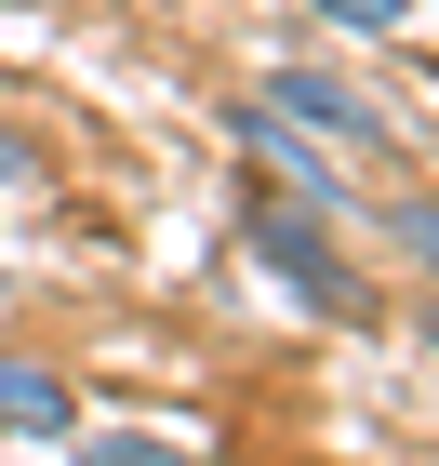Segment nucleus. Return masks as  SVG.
<instances>
[{
    "instance_id": "obj_3",
    "label": "nucleus",
    "mask_w": 439,
    "mask_h": 466,
    "mask_svg": "<svg viewBox=\"0 0 439 466\" xmlns=\"http://www.w3.org/2000/svg\"><path fill=\"white\" fill-rule=\"evenodd\" d=\"M67 427H80L67 373H54V360H14V347H0V440H67Z\"/></svg>"
},
{
    "instance_id": "obj_1",
    "label": "nucleus",
    "mask_w": 439,
    "mask_h": 466,
    "mask_svg": "<svg viewBox=\"0 0 439 466\" xmlns=\"http://www.w3.org/2000/svg\"><path fill=\"white\" fill-rule=\"evenodd\" d=\"M266 120H280V134H333V147H386V120L360 107V94H346V80L333 67H266V94H254Z\"/></svg>"
},
{
    "instance_id": "obj_7",
    "label": "nucleus",
    "mask_w": 439,
    "mask_h": 466,
    "mask_svg": "<svg viewBox=\"0 0 439 466\" xmlns=\"http://www.w3.org/2000/svg\"><path fill=\"white\" fill-rule=\"evenodd\" d=\"M426 360H439V307H426Z\"/></svg>"
},
{
    "instance_id": "obj_2",
    "label": "nucleus",
    "mask_w": 439,
    "mask_h": 466,
    "mask_svg": "<svg viewBox=\"0 0 439 466\" xmlns=\"http://www.w3.org/2000/svg\"><path fill=\"white\" fill-rule=\"evenodd\" d=\"M254 253L280 267V293H306V307H320V320H360V307H373V293L333 267V240H320L306 214H254Z\"/></svg>"
},
{
    "instance_id": "obj_4",
    "label": "nucleus",
    "mask_w": 439,
    "mask_h": 466,
    "mask_svg": "<svg viewBox=\"0 0 439 466\" xmlns=\"http://www.w3.org/2000/svg\"><path fill=\"white\" fill-rule=\"evenodd\" d=\"M386 240H400L413 267H439V200H386Z\"/></svg>"
},
{
    "instance_id": "obj_5",
    "label": "nucleus",
    "mask_w": 439,
    "mask_h": 466,
    "mask_svg": "<svg viewBox=\"0 0 439 466\" xmlns=\"http://www.w3.org/2000/svg\"><path fill=\"white\" fill-rule=\"evenodd\" d=\"M413 0H320V27H400Z\"/></svg>"
},
{
    "instance_id": "obj_6",
    "label": "nucleus",
    "mask_w": 439,
    "mask_h": 466,
    "mask_svg": "<svg viewBox=\"0 0 439 466\" xmlns=\"http://www.w3.org/2000/svg\"><path fill=\"white\" fill-rule=\"evenodd\" d=\"M0 187H27V147H14V134H0Z\"/></svg>"
}]
</instances>
